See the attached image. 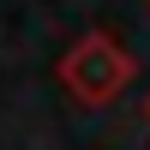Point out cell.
Wrapping results in <instances>:
<instances>
[{
	"label": "cell",
	"instance_id": "obj_2",
	"mask_svg": "<svg viewBox=\"0 0 150 150\" xmlns=\"http://www.w3.org/2000/svg\"><path fill=\"white\" fill-rule=\"evenodd\" d=\"M144 120H150V96H144Z\"/></svg>",
	"mask_w": 150,
	"mask_h": 150
},
{
	"label": "cell",
	"instance_id": "obj_1",
	"mask_svg": "<svg viewBox=\"0 0 150 150\" xmlns=\"http://www.w3.org/2000/svg\"><path fill=\"white\" fill-rule=\"evenodd\" d=\"M54 78L72 90V102H84V108H108L114 96H126L132 78H138V60H132V48L120 42V36H108V30H84L78 42L60 54Z\"/></svg>",
	"mask_w": 150,
	"mask_h": 150
}]
</instances>
